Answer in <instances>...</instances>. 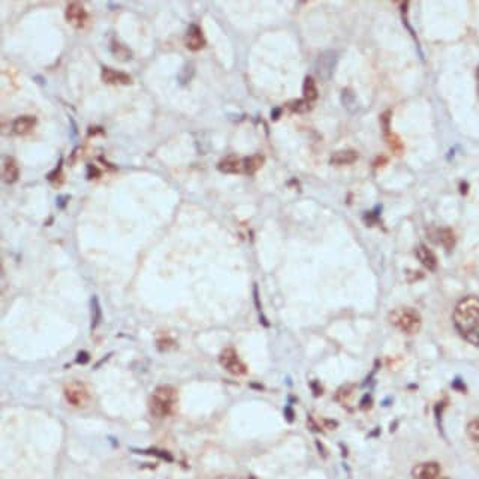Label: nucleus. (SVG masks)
I'll use <instances>...</instances> for the list:
<instances>
[{"label":"nucleus","instance_id":"obj_1","mask_svg":"<svg viewBox=\"0 0 479 479\" xmlns=\"http://www.w3.org/2000/svg\"><path fill=\"white\" fill-rule=\"evenodd\" d=\"M454 324L460 335L479 347V298L466 297L454 310Z\"/></svg>","mask_w":479,"mask_h":479},{"label":"nucleus","instance_id":"obj_2","mask_svg":"<svg viewBox=\"0 0 479 479\" xmlns=\"http://www.w3.org/2000/svg\"><path fill=\"white\" fill-rule=\"evenodd\" d=\"M177 398H179V396H177L175 388L169 385L157 386L150 397V403H149L150 413L157 419L171 416L175 409Z\"/></svg>","mask_w":479,"mask_h":479},{"label":"nucleus","instance_id":"obj_3","mask_svg":"<svg viewBox=\"0 0 479 479\" xmlns=\"http://www.w3.org/2000/svg\"><path fill=\"white\" fill-rule=\"evenodd\" d=\"M265 159L261 154H253L249 157L228 156L219 162V169L228 174H255L264 165Z\"/></svg>","mask_w":479,"mask_h":479},{"label":"nucleus","instance_id":"obj_4","mask_svg":"<svg viewBox=\"0 0 479 479\" xmlns=\"http://www.w3.org/2000/svg\"><path fill=\"white\" fill-rule=\"evenodd\" d=\"M389 322L404 334H416L421 330L422 321L415 309L398 307L389 313Z\"/></svg>","mask_w":479,"mask_h":479},{"label":"nucleus","instance_id":"obj_5","mask_svg":"<svg viewBox=\"0 0 479 479\" xmlns=\"http://www.w3.org/2000/svg\"><path fill=\"white\" fill-rule=\"evenodd\" d=\"M63 396H65L66 401L74 407H85L92 401L90 389H88V386L85 383L78 382V380H72V382L66 383L63 388Z\"/></svg>","mask_w":479,"mask_h":479},{"label":"nucleus","instance_id":"obj_6","mask_svg":"<svg viewBox=\"0 0 479 479\" xmlns=\"http://www.w3.org/2000/svg\"><path fill=\"white\" fill-rule=\"evenodd\" d=\"M219 363L226 371H229L231 375L243 376L247 373V365L240 360L237 350L232 347H226L220 352Z\"/></svg>","mask_w":479,"mask_h":479},{"label":"nucleus","instance_id":"obj_7","mask_svg":"<svg viewBox=\"0 0 479 479\" xmlns=\"http://www.w3.org/2000/svg\"><path fill=\"white\" fill-rule=\"evenodd\" d=\"M337 56L335 51H327L322 52L321 56L317 57V63H316V69H317V74L322 80H328L331 78L332 72H334V67L337 65Z\"/></svg>","mask_w":479,"mask_h":479},{"label":"nucleus","instance_id":"obj_8","mask_svg":"<svg viewBox=\"0 0 479 479\" xmlns=\"http://www.w3.org/2000/svg\"><path fill=\"white\" fill-rule=\"evenodd\" d=\"M65 17L67 23H70L74 27L83 29L87 23V11L81 3H70L66 8Z\"/></svg>","mask_w":479,"mask_h":479},{"label":"nucleus","instance_id":"obj_9","mask_svg":"<svg viewBox=\"0 0 479 479\" xmlns=\"http://www.w3.org/2000/svg\"><path fill=\"white\" fill-rule=\"evenodd\" d=\"M102 81L105 84H110V85H129V84H132V78L126 72L113 69V67L102 69Z\"/></svg>","mask_w":479,"mask_h":479},{"label":"nucleus","instance_id":"obj_10","mask_svg":"<svg viewBox=\"0 0 479 479\" xmlns=\"http://www.w3.org/2000/svg\"><path fill=\"white\" fill-rule=\"evenodd\" d=\"M439 475H440V466L434 463V461L416 464L412 469L413 479H439Z\"/></svg>","mask_w":479,"mask_h":479},{"label":"nucleus","instance_id":"obj_11","mask_svg":"<svg viewBox=\"0 0 479 479\" xmlns=\"http://www.w3.org/2000/svg\"><path fill=\"white\" fill-rule=\"evenodd\" d=\"M205 45V38L204 33L198 26H192L186 34V47L190 51H199Z\"/></svg>","mask_w":479,"mask_h":479},{"label":"nucleus","instance_id":"obj_12","mask_svg":"<svg viewBox=\"0 0 479 479\" xmlns=\"http://www.w3.org/2000/svg\"><path fill=\"white\" fill-rule=\"evenodd\" d=\"M38 125V120L36 117H32V116H21L18 118H15L14 121V125H12V129L17 135H26V133H30L34 126Z\"/></svg>","mask_w":479,"mask_h":479},{"label":"nucleus","instance_id":"obj_13","mask_svg":"<svg viewBox=\"0 0 479 479\" xmlns=\"http://www.w3.org/2000/svg\"><path fill=\"white\" fill-rule=\"evenodd\" d=\"M18 175H20V171H18L17 162L12 157H5L2 162V177H3L5 183H8V184L15 183L18 180Z\"/></svg>","mask_w":479,"mask_h":479},{"label":"nucleus","instance_id":"obj_14","mask_svg":"<svg viewBox=\"0 0 479 479\" xmlns=\"http://www.w3.org/2000/svg\"><path fill=\"white\" fill-rule=\"evenodd\" d=\"M416 258L419 259V262L429 271H436V268H437V258H436V255L429 249L427 246H418Z\"/></svg>","mask_w":479,"mask_h":479},{"label":"nucleus","instance_id":"obj_15","mask_svg":"<svg viewBox=\"0 0 479 479\" xmlns=\"http://www.w3.org/2000/svg\"><path fill=\"white\" fill-rule=\"evenodd\" d=\"M358 159V153L353 151V150H342V151H337L331 156V164L332 165H352L355 161Z\"/></svg>","mask_w":479,"mask_h":479},{"label":"nucleus","instance_id":"obj_16","mask_svg":"<svg viewBox=\"0 0 479 479\" xmlns=\"http://www.w3.org/2000/svg\"><path fill=\"white\" fill-rule=\"evenodd\" d=\"M317 87L314 84V80L312 77H307L304 80V87H303V96L307 103H312L317 99Z\"/></svg>","mask_w":479,"mask_h":479},{"label":"nucleus","instance_id":"obj_17","mask_svg":"<svg viewBox=\"0 0 479 479\" xmlns=\"http://www.w3.org/2000/svg\"><path fill=\"white\" fill-rule=\"evenodd\" d=\"M439 241L446 247V249H452V246L455 244V237L452 234V231L448 228H443L439 231Z\"/></svg>","mask_w":479,"mask_h":479},{"label":"nucleus","instance_id":"obj_18","mask_svg":"<svg viewBox=\"0 0 479 479\" xmlns=\"http://www.w3.org/2000/svg\"><path fill=\"white\" fill-rule=\"evenodd\" d=\"M467 434L472 440L479 442V416L467 424Z\"/></svg>","mask_w":479,"mask_h":479},{"label":"nucleus","instance_id":"obj_19","mask_svg":"<svg viewBox=\"0 0 479 479\" xmlns=\"http://www.w3.org/2000/svg\"><path fill=\"white\" fill-rule=\"evenodd\" d=\"M92 314H93V324L92 327H98L99 325V321H100V309H99V303H98V298H93L92 299Z\"/></svg>","mask_w":479,"mask_h":479},{"label":"nucleus","instance_id":"obj_20","mask_svg":"<svg viewBox=\"0 0 479 479\" xmlns=\"http://www.w3.org/2000/svg\"><path fill=\"white\" fill-rule=\"evenodd\" d=\"M352 391H353V385H345V386H342L340 389H339V391H337V400H340V401H345L350 394H352Z\"/></svg>","mask_w":479,"mask_h":479},{"label":"nucleus","instance_id":"obj_21","mask_svg":"<svg viewBox=\"0 0 479 479\" xmlns=\"http://www.w3.org/2000/svg\"><path fill=\"white\" fill-rule=\"evenodd\" d=\"M309 106H310V103H307L306 100H297L292 103L291 110L295 113H306V111H309Z\"/></svg>","mask_w":479,"mask_h":479},{"label":"nucleus","instance_id":"obj_22","mask_svg":"<svg viewBox=\"0 0 479 479\" xmlns=\"http://www.w3.org/2000/svg\"><path fill=\"white\" fill-rule=\"evenodd\" d=\"M452 386H454L455 389H458L460 393H466V385L463 383V380H461L460 378H457V379L452 382Z\"/></svg>","mask_w":479,"mask_h":479},{"label":"nucleus","instance_id":"obj_23","mask_svg":"<svg viewBox=\"0 0 479 479\" xmlns=\"http://www.w3.org/2000/svg\"><path fill=\"white\" fill-rule=\"evenodd\" d=\"M215 479H241V478L240 476H235V475H219Z\"/></svg>","mask_w":479,"mask_h":479},{"label":"nucleus","instance_id":"obj_24","mask_svg":"<svg viewBox=\"0 0 479 479\" xmlns=\"http://www.w3.org/2000/svg\"><path fill=\"white\" fill-rule=\"evenodd\" d=\"M476 77H478V83H479V67H478V72H476Z\"/></svg>","mask_w":479,"mask_h":479},{"label":"nucleus","instance_id":"obj_25","mask_svg":"<svg viewBox=\"0 0 479 479\" xmlns=\"http://www.w3.org/2000/svg\"><path fill=\"white\" fill-rule=\"evenodd\" d=\"M249 479H259V478H256V476H250Z\"/></svg>","mask_w":479,"mask_h":479},{"label":"nucleus","instance_id":"obj_26","mask_svg":"<svg viewBox=\"0 0 479 479\" xmlns=\"http://www.w3.org/2000/svg\"><path fill=\"white\" fill-rule=\"evenodd\" d=\"M439 479H448V478H439Z\"/></svg>","mask_w":479,"mask_h":479}]
</instances>
